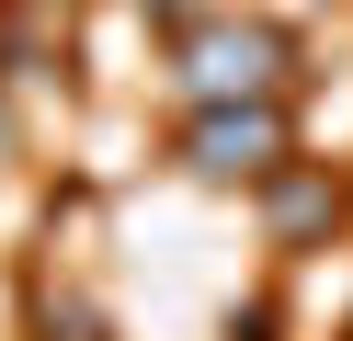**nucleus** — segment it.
Wrapping results in <instances>:
<instances>
[{"mask_svg":"<svg viewBox=\"0 0 353 341\" xmlns=\"http://www.w3.org/2000/svg\"><path fill=\"white\" fill-rule=\"evenodd\" d=\"M296 68V45L274 23H194L183 34V91L194 103H239V91H274Z\"/></svg>","mask_w":353,"mask_h":341,"instance_id":"obj_1","label":"nucleus"},{"mask_svg":"<svg viewBox=\"0 0 353 341\" xmlns=\"http://www.w3.org/2000/svg\"><path fill=\"white\" fill-rule=\"evenodd\" d=\"M183 159L205 182H262L285 159V114H274V91H239V103H205L194 114V136H183Z\"/></svg>","mask_w":353,"mask_h":341,"instance_id":"obj_2","label":"nucleus"},{"mask_svg":"<svg viewBox=\"0 0 353 341\" xmlns=\"http://www.w3.org/2000/svg\"><path fill=\"white\" fill-rule=\"evenodd\" d=\"M330 216H342V182L330 171H285L274 194H262V227H274V239H319Z\"/></svg>","mask_w":353,"mask_h":341,"instance_id":"obj_3","label":"nucleus"},{"mask_svg":"<svg viewBox=\"0 0 353 341\" xmlns=\"http://www.w3.org/2000/svg\"><path fill=\"white\" fill-rule=\"evenodd\" d=\"M148 12H183V0H148Z\"/></svg>","mask_w":353,"mask_h":341,"instance_id":"obj_4","label":"nucleus"},{"mask_svg":"<svg viewBox=\"0 0 353 341\" xmlns=\"http://www.w3.org/2000/svg\"><path fill=\"white\" fill-rule=\"evenodd\" d=\"M0 136H12V125H0Z\"/></svg>","mask_w":353,"mask_h":341,"instance_id":"obj_5","label":"nucleus"}]
</instances>
